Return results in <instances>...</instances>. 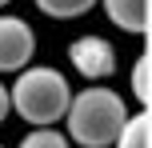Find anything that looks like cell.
<instances>
[{"mask_svg": "<svg viewBox=\"0 0 152 148\" xmlns=\"http://www.w3.org/2000/svg\"><path fill=\"white\" fill-rule=\"evenodd\" d=\"M64 120H68V140H76L80 148H108L128 120V104L112 88L88 84L84 92H72Z\"/></svg>", "mask_w": 152, "mask_h": 148, "instance_id": "cell-1", "label": "cell"}, {"mask_svg": "<svg viewBox=\"0 0 152 148\" xmlns=\"http://www.w3.org/2000/svg\"><path fill=\"white\" fill-rule=\"evenodd\" d=\"M68 100H72L68 76L60 68H48V64L20 68L16 72V84L8 88V104L16 108V116L36 124V128H52L56 120H64Z\"/></svg>", "mask_w": 152, "mask_h": 148, "instance_id": "cell-2", "label": "cell"}, {"mask_svg": "<svg viewBox=\"0 0 152 148\" xmlns=\"http://www.w3.org/2000/svg\"><path fill=\"white\" fill-rule=\"evenodd\" d=\"M68 64L84 80L104 84V80L116 72V48H112V40L96 36V32H92V36H76L68 44Z\"/></svg>", "mask_w": 152, "mask_h": 148, "instance_id": "cell-3", "label": "cell"}, {"mask_svg": "<svg viewBox=\"0 0 152 148\" xmlns=\"http://www.w3.org/2000/svg\"><path fill=\"white\" fill-rule=\"evenodd\" d=\"M36 56V36L32 24L12 12H0V72H20Z\"/></svg>", "mask_w": 152, "mask_h": 148, "instance_id": "cell-4", "label": "cell"}, {"mask_svg": "<svg viewBox=\"0 0 152 148\" xmlns=\"http://www.w3.org/2000/svg\"><path fill=\"white\" fill-rule=\"evenodd\" d=\"M108 20L132 36H148L152 28V0H100Z\"/></svg>", "mask_w": 152, "mask_h": 148, "instance_id": "cell-5", "label": "cell"}, {"mask_svg": "<svg viewBox=\"0 0 152 148\" xmlns=\"http://www.w3.org/2000/svg\"><path fill=\"white\" fill-rule=\"evenodd\" d=\"M112 148H152V116H148V108L132 112L124 120V128L116 132Z\"/></svg>", "mask_w": 152, "mask_h": 148, "instance_id": "cell-6", "label": "cell"}, {"mask_svg": "<svg viewBox=\"0 0 152 148\" xmlns=\"http://www.w3.org/2000/svg\"><path fill=\"white\" fill-rule=\"evenodd\" d=\"M132 100H136L140 108H148V100H152V52L148 48L136 56V64H132Z\"/></svg>", "mask_w": 152, "mask_h": 148, "instance_id": "cell-7", "label": "cell"}, {"mask_svg": "<svg viewBox=\"0 0 152 148\" xmlns=\"http://www.w3.org/2000/svg\"><path fill=\"white\" fill-rule=\"evenodd\" d=\"M32 4H36L44 16H52V20H76V16L92 12L96 0H32Z\"/></svg>", "mask_w": 152, "mask_h": 148, "instance_id": "cell-8", "label": "cell"}, {"mask_svg": "<svg viewBox=\"0 0 152 148\" xmlns=\"http://www.w3.org/2000/svg\"><path fill=\"white\" fill-rule=\"evenodd\" d=\"M20 148H68V136L60 128H32L20 140Z\"/></svg>", "mask_w": 152, "mask_h": 148, "instance_id": "cell-9", "label": "cell"}, {"mask_svg": "<svg viewBox=\"0 0 152 148\" xmlns=\"http://www.w3.org/2000/svg\"><path fill=\"white\" fill-rule=\"evenodd\" d=\"M8 112H12V104H8V88L0 84V124H4V116H8Z\"/></svg>", "mask_w": 152, "mask_h": 148, "instance_id": "cell-10", "label": "cell"}, {"mask_svg": "<svg viewBox=\"0 0 152 148\" xmlns=\"http://www.w3.org/2000/svg\"><path fill=\"white\" fill-rule=\"evenodd\" d=\"M4 4H12V0H0V8H4Z\"/></svg>", "mask_w": 152, "mask_h": 148, "instance_id": "cell-11", "label": "cell"}]
</instances>
